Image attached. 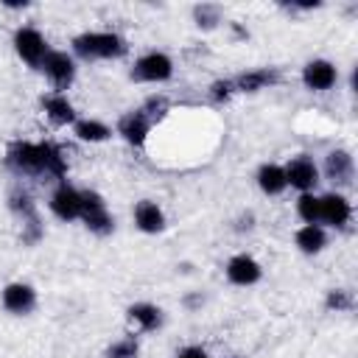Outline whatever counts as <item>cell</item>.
<instances>
[{"instance_id": "30bf717a", "label": "cell", "mask_w": 358, "mask_h": 358, "mask_svg": "<svg viewBox=\"0 0 358 358\" xmlns=\"http://www.w3.org/2000/svg\"><path fill=\"white\" fill-rule=\"evenodd\" d=\"M117 134L129 143V145H145L148 134H151V120L145 117L143 109H134V112H126L120 120H117Z\"/></svg>"}, {"instance_id": "9a60e30c", "label": "cell", "mask_w": 358, "mask_h": 358, "mask_svg": "<svg viewBox=\"0 0 358 358\" xmlns=\"http://www.w3.org/2000/svg\"><path fill=\"white\" fill-rule=\"evenodd\" d=\"M324 173H327V179L336 182V185H350V182H352V173H355V162H352L350 151H344V148L330 151V154L324 157Z\"/></svg>"}, {"instance_id": "5bb4252c", "label": "cell", "mask_w": 358, "mask_h": 358, "mask_svg": "<svg viewBox=\"0 0 358 358\" xmlns=\"http://www.w3.org/2000/svg\"><path fill=\"white\" fill-rule=\"evenodd\" d=\"M134 224L140 232H148V235H157L165 229V213L157 201L151 199H143L134 204Z\"/></svg>"}, {"instance_id": "277c9868", "label": "cell", "mask_w": 358, "mask_h": 358, "mask_svg": "<svg viewBox=\"0 0 358 358\" xmlns=\"http://www.w3.org/2000/svg\"><path fill=\"white\" fill-rule=\"evenodd\" d=\"M173 76V62L168 53L162 50H151V53H143L134 67H131V78L134 81H148V84H159V81H168Z\"/></svg>"}, {"instance_id": "603a6c76", "label": "cell", "mask_w": 358, "mask_h": 358, "mask_svg": "<svg viewBox=\"0 0 358 358\" xmlns=\"http://www.w3.org/2000/svg\"><path fill=\"white\" fill-rule=\"evenodd\" d=\"M296 213L305 224H319V196L313 193H302L296 201Z\"/></svg>"}, {"instance_id": "7402d4cb", "label": "cell", "mask_w": 358, "mask_h": 358, "mask_svg": "<svg viewBox=\"0 0 358 358\" xmlns=\"http://www.w3.org/2000/svg\"><path fill=\"white\" fill-rule=\"evenodd\" d=\"M8 207H11L22 221L36 218V207H34V199H31L28 190H14V193L8 196Z\"/></svg>"}, {"instance_id": "8992f818", "label": "cell", "mask_w": 358, "mask_h": 358, "mask_svg": "<svg viewBox=\"0 0 358 358\" xmlns=\"http://www.w3.org/2000/svg\"><path fill=\"white\" fill-rule=\"evenodd\" d=\"M42 70H45V76L50 78V84L59 92L67 90L73 84V78H76V62L64 50H48V56L42 62Z\"/></svg>"}, {"instance_id": "3957f363", "label": "cell", "mask_w": 358, "mask_h": 358, "mask_svg": "<svg viewBox=\"0 0 358 358\" xmlns=\"http://www.w3.org/2000/svg\"><path fill=\"white\" fill-rule=\"evenodd\" d=\"M90 232L95 235H109L115 229V218L106 210V201L95 190H81V215H78Z\"/></svg>"}, {"instance_id": "9c48e42d", "label": "cell", "mask_w": 358, "mask_h": 358, "mask_svg": "<svg viewBox=\"0 0 358 358\" xmlns=\"http://www.w3.org/2000/svg\"><path fill=\"white\" fill-rule=\"evenodd\" d=\"M338 78V70L327 62V59H313L302 67V84L310 90V92H324L336 84Z\"/></svg>"}, {"instance_id": "6da1fadb", "label": "cell", "mask_w": 358, "mask_h": 358, "mask_svg": "<svg viewBox=\"0 0 358 358\" xmlns=\"http://www.w3.org/2000/svg\"><path fill=\"white\" fill-rule=\"evenodd\" d=\"M6 165L17 173L25 176H53L62 179L67 173V157L64 148L45 140V143H31V140H17L8 145Z\"/></svg>"}, {"instance_id": "7a4b0ae2", "label": "cell", "mask_w": 358, "mask_h": 358, "mask_svg": "<svg viewBox=\"0 0 358 358\" xmlns=\"http://www.w3.org/2000/svg\"><path fill=\"white\" fill-rule=\"evenodd\" d=\"M73 50L81 59H120L126 53V39L115 31H87L73 39Z\"/></svg>"}, {"instance_id": "7c38bea8", "label": "cell", "mask_w": 358, "mask_h": 358, "mask_svg": "<svg viewBox=\"0 0 358 358\" xmlns=\"http://www.w3.org/2000/svg\"><path fill=\"white\" fill-rule=\"evenodd\" d=\"M260 277H263V268H260V263L252 255H235V257H229V263H227V280L232 285H255Z\"/></svg>"}, {"instance_id": "e0dca14e", "label": "cell", "mask_w": 358, "mask_h": 358, "mask_svg": "<svg viewBox=\"0 0 358 358\" xmlns=\"http://www.w3.org/2000/svg\"><path fill=\"white\" fill-rule=\"evenodd\" d=\"M42 109H45V115H48V120H50L53 126L76 123V109H73V103L67 101L64 92H53V95L42 98Z\"/></svg>"}, {"instance_id": "4fadbf2b", "label": "cell", "mask_w": 358, "mask_h": 358, "mask_svg": "<svg viewBox=\"0 0 358 358\" xmlns=\"http://www.w3.org/2000/svg\"><path fill=\"white\" fill-rule=\"evenodd\" d=\"M34 305H36V291L28 282H8L3 288V308L8 313H17V316L31 313Z\"/></svg>"}, {"instance_id": "5b68a950", "label": "cell", "mask_w": 358, "mask_h": 358, "mask_svg": "<svg viewBox=\"0 0 358 358\" xmlns=\"http://www.w3.org/2000/svg\"><path fill=\"white\" fill-rule=\"evenodd\" d=\"M14 50H17V56H20L25 64L42 67V62H45V56H48L50 48H48L45 36H42L36 28L25 25V28H17V34H14Z\"/></svg>"}, {"instance_id": "f1b7e54d", "label": "cell", "mask_w": 358, "mask_h": 358, "mask_svg": "<svg viewBox=\"0 0 358 358\" xmlns=\"http://www.w3.org/2000/svg\"><path fill=\"white\" fill-rule=\"evenodd\" d=\"M176 358H210V352H207L204 347H196V344H190V347L179 350V355H176Z\"/></svg>"}, {"instance_id": "ac0fdd59", "label": "cell", "mask_w": 358, "mask_h": 358, "mask_svg": "<svg viewBox=\"0 0 358 358\" xmlns=\"http://www.w3.org/2000/svg\"><path fill=\"white\" fill-rule=\"evenodd\" d=\"M257 187H260L266 196H280V193L288 187L282 165H274V162L260 165V168H257Z\"/></svg>"}, {"instance_id": "8fae6325", "label": "cell", "mask_w": 358, "mask_h": 358, "mask_svg": "<svg viewBox=\"0 0 358 358\" xmlns=\"http://www.w3.org/2000/svg\"><path fill=\"white\" fill-rule=\"evenodd\" d=\"M350 215H352V207H350V201L341 193H324V196H319V221L341 229L350 221Z\"/></svg>"}, {"instance_id": "52a82bcc", "label": "cell", "mask_w": 358, "mask_h": 358, "mask_svg": "<svg viewBox=\"0 0 358 358\" xmlns=\"http://www.w3.org/2000/svg\"><path fill=\"white\" fill-rule=\"evenodd\" d=\"M282 171H285V182H288L291 187H296L299 193H310V190L316 187V182H319V168H316L313 159L305 157V154L294 157Z\"/></svg>"}, {"instance_id": "4dcf8cb0", "label": "cell", "mask_w": 358, "mask_h": 358, "mask_svg": "<svg viewBox=\"0 0 358 358\" xmlns=\"http://www.w3.org/2000/svg\"><path fill=\"white\" fill-rule=\"evenodd\" d=\"M227 358H243V355H227Z\"/></svg>"}, {"instance_id": "ffe728a7", "label": "cell", "mask_w": 358, "mask_h": 358, "mask_svg": "<svg viewBox=\"0 0 358 358\" xmlns=\"http://www.w3.org/2000/svg\"><path fill=\"white\" fill-rule=\"evenodd\" d=\"M73 131H76V137L84 140V143H103V140L112 137V129H109L106 123L95 120V117L76 120V123H73Z\"/></svg>"}, {"instance_id": "d6986e66", "label": "cell", "mask_w": 358, "mask_h": 358, "mask_svg": "<svg viewBox=\"0 0 358 358\" xmlns=\"http://www.w3.org/2000/svg\"><path fill=\"white\" fill-rule=\"evenodd\" d=\"M129 319H131L143 333H151V330H157V327L162 324V310H159L157 305H151V302H137V305L129 308Z\"/></svg>"}, {"instance_id": "d4e9b609", "label": "cell", "mask_w": 358, "mask_h": 358, "mask_svg": "<svg viewBox=\"0 0 358 358\" xmlns=\"http://www.w3.org/2000/svg\"><path fill=\"white\" fill-rule=\"evenodd\" d=\"M193 17H196V22H199V28H215V22H221V11H218V6H196L193 8Z\"/></svg>"}, {"instance_id": "484cf974", "label": "cell", "mask_w": 358, "mask_h": 358, "mask_svg": "<svg viewBox=\"0 0 358 358\" xmlns=\"http://www.w3.org/2000/svg\"><path fill=\"white\" fill-rule=\"evenodd\" d=\"M232 92H235V84H232L229 78H218V81L210 84V101H213V103H224V101H229Z\"/></svg>"}, {"instance_id": "4316f807", "label": "cell", "mask_w": 358, "mask_h": 358, "mask_svg": "<svg viewBox=\"0 0 358 358\" xmlns=\"http://www.w3.org/2000/svg\"><path fill=\"white\" fill-rule=\"evenodd\" d=\"M143 112H145V117H148V120L154 123L157 117H162V115L168 112V98H162V95H151V98L145 101Z\"/></svg>"}, {"instance_id": "cb8c5ba5", "label": "cell", "mask_w": 358, "mask_h": 358, "mask_svg": "<svg viewBox=\"0 0 358 358\" xmlns=\"http://www.w3.org/2000/svg\"><path fill=\"white\" fill-rule=\"evenodd\" d=\"M324 305H327V310H336V313H341V310H352V294L344 291V288H333V291H327Z\"/></svg>"}, {"instance_id": "44dd1931", "label": "cell", "mask_w": 358, "mask_h": 358, "mask_svg": "<svg viewBox=\"0 0 358 358\" xmlns=\"http://www.w3.org/2000/svg\"><path fill=\"white\" fill-rule=\"evenodd\" d=\"M296 246L305 252V255H316V252H322L324 249V243H327V235H324V229L319 227V224H305L302 229H296Z\"/></svg>"}, {"instance_id": "f546056e", "label": "cell", "mask_w": 358, "mask_h": 358, "mask_svg": "<svg viewBox=\"0 0 358 358\" xmlns=\"http://www.w3.org/2000/svg\"><path fill=\"white\" fill-rule=\"evenodd\" d=\"M232 31H235V36H238V39H246V36H249V34H246V31H243L238 22H232Z\"/></svg>"}, {"instance_id": "2e32d148", "label": "cell", "mask_w": 358, "mask_h": 358, "mask_svg": "<svg viewBox=\"0 0 358 358\" xmlns=\"http://www.w3.org/2000/svg\"><path fill=\"white\" fill-rule=\"evenodd\" d=\"M277 81H280V73H277L274 67L246 70V73H241L238 78H232V84H235L238 92H260V90H266V87H271V84H277Z\"/></svg>"}, {"instance_id": "ba28073f", "label": "cell", "mask_w": 358, "mask_h": 358, "mask_svg": "<svg viewBox=\"0 0 358 358\" xmlns=\"http://www.w3.org/2000/svg\"><path fill=\"white\" fill-rule=\"evenodd\" d=\"M50 213L59 221H76L81 215V190H76L73 185L62 182L53 193H50Z\"/></svg>"}, {"instance_id": "83f0119b", "label": "cell", "mask_w": 358, "mask_h": 358, "mask_svg": "<svg viewBox=\"0 0 358 358\" xmlns=\"http://www.w3.org/2000/svg\"><path fill=\"white\" fill-rule=\"evenodd\" d=\"M109 358H137V341L134 338H120L109 347Z\"/></svg>"}]
</instances>
